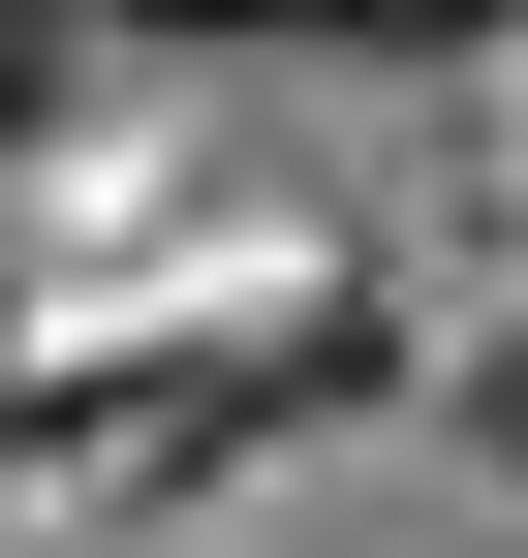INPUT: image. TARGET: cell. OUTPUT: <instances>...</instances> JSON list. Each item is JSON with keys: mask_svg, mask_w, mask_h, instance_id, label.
Wrapping results in <instances>:
<instances>
[{"mask_svg": "<svg viewBox=\"0 0 528 558\" xmlns=\"http://www.w3.org/2000/svg\"><path fill=\"white\" fill-rule=\"evenodd\" d=\"M156 32H343V0H156Z\"/></svg>", "mask_w": 528, "mask_h": 558, "instance_id": "obj_1", "label": "cell"}, {"mask_svg": "<svg viewBox=\"0 0 528 558\" xmlns=\"http://www.w3.org/2000/svg\"><path fill=\"white\" fill-rule=\"evenodd\" d=\"M343 32H528V0H343Z\"/></svg>", "mask_w": 528, "mask_h": 558, "instance_id": "obj_2", "label": "cell"}, {"mask_svg": "<svg viewBox=\"0 0 528 558\" xmlns=\"http://www.w3.org/2000/svg\"><path fill=\"white\" fill-rule=\"evenodd\" d=\"M467 435H497V497H528V341H497V403H467Z\"/></svg>", "mask_w": 528, "mask_h": 558, "instance_id": "obj_3", "label": "cell"}]
</instances>
